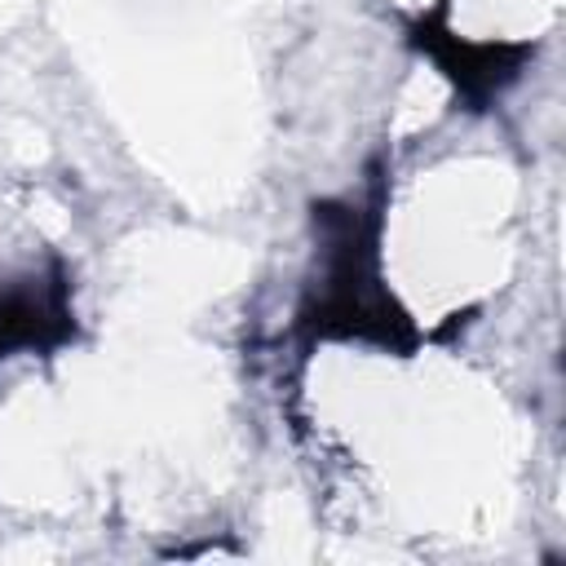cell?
<instances>
[{"label": "cell", "mask_w": 566, "mask_h": 566, "mask_svg": "<svg viewBox=\"0 0 566 566\" xmlns=\"http://www.w3.org/2000/svg\"><path fill=\"white\" fill-rule=\"evenodd\" d=\"M75 336V314L66 301V274L53 265L49 283L0 292V358L13 349H53Z\"/></svg>", "instance_id": "7a4b0ae2"}, {"label": "cell", "mask_w": 566, "mask_h": 566, "mask_svg": "<svg viewBox=\"0 0 566 566\" xmlns=\"http://www.w3.org/2000/svg\"><path fill=\"white\" fill-rule=\"evenodd\" d=\"M411 44L420 53H429L451 80L455 88L482 106L491 102L504 84H513L531 57V44H469L460 35L447 31V18L442 13H424L416 27H411Z\"/></svg>", "instance_id": "6da1fadb"}]
</instances>
